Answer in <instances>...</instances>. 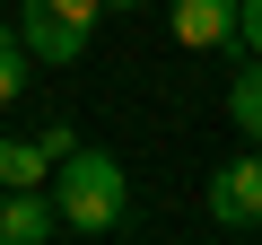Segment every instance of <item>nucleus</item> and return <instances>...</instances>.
<instances>
[{"instance_id": "obj_1", "label": "nucleus", "mask_w": 262, "mask_h": 245, "mask_svg": "<svg viewBox=\"0 0 262 245\" xmlns=\"http://www.w3.org/2000/svg\"><path fill=\"white\" fill-rule=\"evenodd\" d=\"M53 210H61V236H114L131 219V175L114 149H70L53 175H44Z\"/></svg>"}, {"instance_id": "obj_2", "label": "nucleus", "mask_w": 262, "mask_h": 245, "mask_svg": "<svg viewBox=\"0 0 262 245\" xmlns=\"http://www.w3.org/2000/svg\"><path fill=\"white\" fill-rule=\"evenodd\" d=\"M96 18H105V0H18V35L35 62L70 70L88 44H96Z\"/></svg>"}, {"instance_id": "obj_3", "label": "nucleus", "mask_w": 262, "mask_h": 245, "mask_svg": "<svg viewBox=\"0 0 262 245\" xmlns=\"http://www.w3.org/2000/svg\"><path fill=\"white\" fill-rule=\"evenodd\" d=\"M210 228H227V236H253L262 228V149L210 167Z\"/></svg>"}, {"instance_id": "obj_4", "label": "nucleus", "mask_w": 262, "mask_h": 245, "mask_svg": "<svg viewBox=\"0 0 262 245\" xmlns=\"http://www.w3.org/2000/svg\"><path fill=\"white\" fill-rule=\"evenodd\" d=\"M166 27L192 53H236V0H166Z\"/></svg>"}, {"instance_id": "obj_5", "label": "nucleus", "mask_w": 262, "mask_h": 245, "mask_svg": "<svg viewBox=\"0 0 262 245\" xmlns=\"http://www.w3.org/2000/svg\"><path fill=\"white\" fill-rule=\"evenodd\" d=\"M61 236V210L44 184H18V193H0V245H44Z\"/></svg>"}, {"instance_id": "obj_6", "label": "nucleus", "mask_w": 262, "mask_h": 245, "mask_svg": "<svg viewBox=\"0 0 262 245\" xmlns=\"http://www.w3.org/2000/svg\"><path fill=\"white\" fill-rule=\"evenodd\" d=\"M227 114H236V132H245V140L262 149V53H253V62H245V70L227 79Z\"/></svg>"}, {"instance_id": "obj_7", "label": "nucleus", "mask_w": 262, "mask_h": 245, "mask_svg": "<svg viewBox=\"0 0 262 245\" xmlns=\"http://www.w3.org/2000/svg\"><path fill=\"white\" fill-rule=\"evenodd\" d=\"M44 175H53V158H44L35 140L0 132V193H18V184H44Z\"/></svg>"}, {"instance_id": "obj_8", "label": "nucleus", "mask_w": 262, "mask_h": 245, "mask_svg": "<svg viewBox=\"0 0 262 245\" xmlns=\"http://www.w3.org/2000/svg\"><path fill=\"white\" fill-rule=\"evenodd\" d=\"M27 70H35L27 35H18V27H0V105H18V96H27Z\"/></svg>"}, {"instance_id": "obj_9", "label": "nucleus", "mask_w": 262, "mask_h": 245, "mask_svg": "<svg viewBox=\"0 0 262 245\" xmlns=\"http://www.w3.org/2000/svg\"><path fill=\"white\" fill-rule=\"evenodd\" d=\"M236 53H262V0H236Z\"/></svg>"}, {"instance_id": "obj_10", "label": "nucleus", "mask_w": 262, "mask_h": 245, "mask_svg": "<svg viewBox=\"0 0 262 245\" xmlns=\"http://www.w3.org/2000/svg\"><path fill=\"white\" fill-rule=\"evenodd\" d=\"M35 149H44V158H53V167H61V158H70V149H79V132H70V122H44V132H35Z\"/></svg>"}, {"instance_id": "obj_11", "label": "nucleus", "mask_w": 262, "mask_h": 245, "mask_svg": "<svg viewBox=\"0 0 262 245\" xmlns=\"http://www.w3.org/2000/svg\"><path fill=\"white\" fill-rule=\"evenodd\" d=\"M105 9H140V0H105Z\"/></svg>"}]
</instances>
